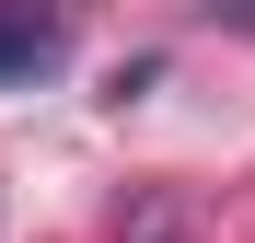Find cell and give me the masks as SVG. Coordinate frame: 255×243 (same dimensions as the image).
I'll use <instances>...</instances> for the list:
<instances>
[{
  "label": "cell",
  "mask_w": 255,
  "mask_h": 243,
  "mask_svg": "<svg viewBox=\"0 0 255 243\" xmlns=\"http://www.w3.org/2000/svg\"><path fill=\"white\" fill-rule=\"evenodd\" d=\"M70 58V12L58 0H0V81H47Z\"/></svg>",
  "instance_id": "6da1fadb"
}]
</instances>
